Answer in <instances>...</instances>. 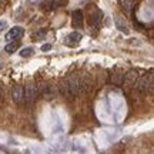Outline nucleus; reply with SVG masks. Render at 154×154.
Listing matches in <instances>:
<instances>
[{
    "mask_svg": "<svg viewBox=\"0 0 154 154\" xmlns=\"http://www.w3.org/2000/svg\"><path fill=\"white\" fill-rule=\"evenodd\" d=\"M116 26H117V29L120 30V32H123V33H126V34H128V27L126 26V23H123V19L121 17H116Z\"/></svg>",
    "mask_w": 154,
    "mask_h": 154,
    "instance_id": "10",
    "label": "nucleus"
},
{
    "mask_svg": "<svg viewBox=\"0 0 154 154\" xmlns=\"http://www.w3.org/2000/svg\"><path fill=\"white\" fill-rule=\"evenodd\" d=\"M2 69H3V64H2V63H0V70H2Z\"/></svg>",
    "mask_w": 154,
    "mask_h": 154,
    "instance_id": "17",
    "label": "nucleus"
},
{
    "mask_svg": "<svg viewBox=\"0 0 154 154\" xmlns=\"http://www.w3.org/2000/svg\"><path fill=\"white\" fill-rule=\"evenodd\" d=\"M151 87H153V76H151V72H150L149 76L146 74V76H143V77H140V79H138L137 90L143 91V93H147V91L151 90Z\"/></svg>",
    "mask_w": 154,
    "mask_h": 154,
    "instance_id": "2",
    "label": "nucleus"
},
{
    "mask_svg": "<svg viewBox=\"0 0 154 154\" xmlns=\"http://www.w3.org/2000/svg\"><path fill=\"white\" fill-rule=\"evenodd\" d=\"M51 49V44H43L42 46V51H49Z\"/></svg>",
    "mask_w": 154,
    "mask_h": 154,
    "instance_id": "14",
    "label": "nucleus"
},
{
    "mask_svg": "<svg viewBox=\"0 0 154 154\" xmlns=\"http://www.w3.org/2000/svg\"><path fill=\"white\" fill-rule=\"evenodd\" d=\"M19 47H20V42H11V43L5 46V51L9 53V54H13V53H16L19 50Z\"/></svg>",
    "mask_w": 154,
    "mask_h": 154,
    "instance_id": "9",
    "label": "nucleus"
},
{
    "mask_svg": "<svg viewBox=\"0 0 154 154\" xmlns=\"http://www.w3.org/2000/svg\"><path fill=\"white\" fill-rule=\"evenodd\" d=\"M82 38H83L82 33H79V32H72V33L66 37L64 44L69 46V47H76V46H79V43L82 42Z\"/></svg>",
    "mask_w": 154,
    "mask_h": 154,
    "instance_id": "5",
    "label": "nucleus"
},
{
    "mask_svg": "<svg viewBox=\"0 0 154 154\" xmlns=\"http://www.w3.org/2000/svg\"><path fill=\"white\" fill-rule=\"evenodd\" d=\"M138 79V73L136 72V70H130V72H127L126 74H124V77H123V83L124 84H133V83H136Z\"/></svg>",
    "mask_w": 154,
    "mask_h": 154,
    "instance_id": "8",
    "label": "nucleus"
},
{
    "mask_svg": "<svg viewBox=\"0 0 154 154\" xmlns=\"http://www.w3.org/2000/svg\"><path fill=\"white\" fill-rule=\"evenodd\" d=\"M22 57H30V56L34 54V49L33 47H26V49H22V51L19 53Z\"/></svg>",
    "mask_w": 154,
    "mask_h": 154,
    "instance_id": "11",
    "label": "nucleus"
},
{
    "mask_svg": "<svg viewBox=\"0 0 154 154\" xmlns=\"http://www.w3.org/2000/svg\"><path fill=\"white\" fill-rule=\"evenodd\" d=\"M3 97V90H2V86H0V99Z\"/></svg>",
    "mask_w": 154,
    "mask_h": 154,
    "instance_id": "16",
    "label": "nucleus"
},
{
    "mask_svg": "<svg viewBox=\"0 0 154 154\" xmlns=\"http://www.w3.org/2000/svg\"><path fill=\"white\" fill-rule=\"evenodd\" d=\"M11 97H13V101L16 104H23L26 100H24V87L22 86H14L13 90H11Z\"/></svg>",
    "mask_w": 154,
    "mask_h": 154,
    "instance_id": "4",
    "label": "nucleus"
},
{
    "mask_svg": "<svg viewBox=\"0 0 154 154\" xmlns=\"http://www.w3.org/2000/svg\"><path fill=\"white\" fill-rule=\"evenodd\" d=\"M72 24L74 29H82L84 24V19H83V11L82 10H74L72 13Z\"/></svg>",
    "mask_w": 154,
    "mask_h": 154,
    "instance_id": "6",
    "label": "nucleus"
},
{
    "mask_svg": "<svg viewBox=\"0 0 154 154\" xmlns=\"http://www.w3.org/2000/svg\"><path fill=\"white\" fill-rule=\"evenodd\" d=\"M46 34H47V32H46L44 29H40L37 33H34L33 36H32V37H33V38H43L44 36H46Z\"/></svg>",
    "mask_w": 154,
    "mask_h": 154,
    "instance_id": "12",
    "label": "nucleus"
},
{
    "mask_svg": "<svg viewBox=\"0 0 154 154\" xmlns=\"http://www.w3.org/2000/svg\"><path fill=\"white\" fill-rule=\"evenodd\" d=\"M36 96H37V90H36V86H32V84H29L27 87H24V100H27V101H33L36 99Z\"/></svg>",
    "mask_w": 154,
    "mask_h": 154,
    "instance_id": "7",
    "label": "nucleus"
},
{
    "mask_svg": "<svg viewBox=\"0 0 154 154\" xmlns=\"http://www.w3.org/2000/svg\"><path fill=\"white\" fill-rule=\"evenodd\" d=\"M6 27H7V23H6L5 20H2V22H0V32H2V30H5Z\"/></svg>",
    "mask_w": 154,
    "mask_h": 154,
    "instance_id": "15",
    "label": "nucleus"
},
{
    "mask_svg": "<svg viewBox=\"0 0 154 154\" xmlns=\"http://www.w3.org/2000/svg\"><path fill=\"white\" fill-rule=\"evenodd\" d=\"M50 6H54L53 9H57V6H63L66 5V2H51V3H49Z\"/></svg>",
    "mask_w": 154,
    "mask_h": 154,
    "instance_id": "13",
    "label": "nucleus"
},
{
    "mask_svg": "<svg viewBox=\"0 0 154 154\" xmlns=\"http://www.w3.org/2000/svg\"><path fill=\"white\" fill-rule=\"evenodd\" d=\"M101 19H103V11L100 10L99 7L93 6L91 10H88V24L91 27L97 29L100 26V23H101Z\"/></svg>",
    "mask_w": 154,
    "mask_h": 154,
    "instance_id": "1",
    "label": "nucleus"
},
{
    "mask_svg": "<svg viewBox=\"0 0 154 154\" xmlns=\"http://www.w3.org/2000/svg\"><path fill=\"white\" fill-rule=\"evenodd\" d=\"M23 34H24V29L20 27V26H14V27H11L10 30L6 33L5 38L9 43H11V42H16L17 38L23 37Z\"/></svg>",
    "mask_w": 154,
    "mask_h": 154,
    "instance_id": "3",
    "label": "nucleus"
}]
</instances>
